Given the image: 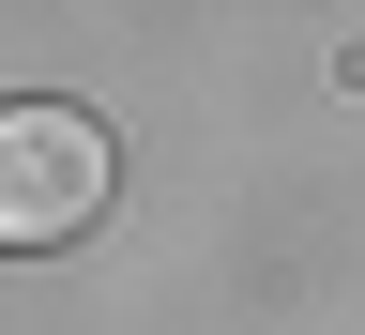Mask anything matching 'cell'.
<instances>
[{
  "label": "cell",
  "mask_w": 365,
  "mask_h": 335,
  "mask_svg": "<svg viewBox=\"0 0 365 335\" xmlns=\"http://www.w3.org/2000/svg\"><path fill=\"white\" fill-rule=\"evenodd\" d=\"M107 122L91 107H0V244H76L91 214H107Z\"/></svg>",
  "instance_id": "1"
}]
</instances>
